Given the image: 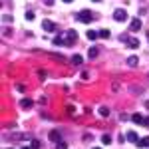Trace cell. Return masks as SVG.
<instances>
[{
    "instance_id": "obj_21",
    "label": "cell",
    "mask_w": 149,
    "mask_h": 149,
    "mask_svg": "<svg viewBox=\"0 0 149 149\" xmlns=\"http://www.w3.org/2000/svg\"><path fill=\"white\" fill-rule=\"evenodd\" d=\"M102 143L109 145V143H111V137H109V135H103V137H102Z\"/></svg>"
},
{
    "instance_id": "obj_9",
    "label": "cell",
    "mask_w": 149,
    "mask_h": 149,
    "mask_svg": "<svg viewBox=\"0 0 149 149\" xmlns=\"http://www.w3.org/2000/svg\"><path fill=\"white\" fill-rule=\"evenodd\" d=\"M137 147H149V137H143V139H139L137 143H135Z\"/></svg>"
},
{
    "instance_id": "obj_24",
    "label": "cell",
    "mask_w": 149,
    "mask_h": 149,
    "mask_svg": "<svg viewBox=\"0 0 149 149\" xmlns=\"http://www.w3.org/2000/svg\"><path fill=\"white\" fill-rule=\"evenodd\" d=\"M2 20H4V22H8V24H10V22H12V16H10V14H6V16H2Z\"/></svg>"
},
{
    "instance_id": "obj_10",
    "label": "cell",
    "mask_w": 149,
    "mask_h": 149,
    "mask_svg": "<svg viewBox=\"0 0 149 149\" xmlns=\"http://www.w3.org/2000/svg\"><path fill=\"white\" fill-rule=\"evenodd\" d=\"M131 119H133L135 123H143V121H145V119H143V115H141V113H133V115H131Z\"/></svg>"
},
{
    "instance_id": "obj_20",
    "label": "cell",
    "mask_w": 149,
    "mask_h": 149,
    "mask_svg": "<svg viewBox=\"0 0 149 149\" xmlns=\"http://www.w3.org/2000/svg\"><path fill=\"white\" fill-rule=\"evenodd\" d=\"M54 44H56V46L64 44V38H62V36H56V38H54Z\"/></svg>"
},
{
    "instance_id": "obj_26",
    "label": "cell",
    "mask_w": 149,
    "mask_h": 149,
    "mask_svg": "<svg viewBox=\"0 0 149 149\" xmlns=\"http://www.w3.org/2000/svg\"><path fill=\"white\" fill-rule=\"evenodd\" d=\"M143 123H145V125H149V117H145V121H143Z\"/></svg>"
},
{
    "instance_id": "obj_17",
    "label": "cell",
    "mask_w": 149,
    "mask_h": 149,
    "mask_svg": "<svg viewBox=\"0 0 149 149\" xmlns=\"http://www.w3.org/2000/svg\"><path fill=\"white\" fill-rule=\"evenodd\" d=\"M100 115H102V117H107V115H109V109H107L105 105H103V107H100Z\"/></svg>"
},
{
    "instance_id": "obj_3",
    "label": "cell",
    "mask_w": 149,
    "mask_h": 149,
    "mask_svg": "<svg viewBox=\"0 0 149 149\" xmlns=\"http://www.w3.org/2000/svg\"><path fill=\"white\" fill-rule=\"evenodd\" d=\"M113 18H115V22H125V18H127V12L123 10V8H117V10L113 12Z\"/></svg>"
},
{
    "instance_id": "obj_30",
    "label": "cell",
    "mask_w": 149,
    "mask_h": 149,
    "mask_svg": "<svg viewBox=\"0 0 149 149\" xmlns=\"http://www.w3.org/2000/svg\"><path fill=\"white\" fill-rule=\"evenodd\" d=\"M93 149H100V147H93Z\"/></svg>"
},
{
    "instance_id": "obj_11",
    "label": "cell",
    "mask_w": 149,
    "mask_h": 149,
    "mask_svg": "<svg viewBox=\"0 0 149 149\" xmlns=\"http://www.w3.org/2000/svg\"><path fill=\"white\" fill-rule=\"evenodd\" d=\"M137 56H131V58H127V64H129V66H131V68H135V66H137Z\"/></svg>"
},
{
    "instance_id": "obj_32",
    "label": "cell",
    "mask_w": 149,
    "mask_h": 149,
    "mask_svg": "<svg viewBox=\"0 0 149 149\" xmlns=\"http://www.w3.org/2000/svg\"><path fill=\"white\" fill-rule=\"evenodd\" d=\"M8 149H12V147H8Z\"/></svg>"
},
{
    "instance_id": "obj_15",
    "label": "cell",
    "mask_w": 149,
    "mask_h": 149,
    "mask_svg": "<svg viewBox=\"0 0 149 149\" xmlns=\"http://www.w3.org/2000/svg\"><path fill=\"white\" fill-rule=\"evenodd\" d=\"M100 36V32H95V30H88V40H95Z\"/></svg>"
},
{
    "instance_id": "obj_1",
    "label": "cell",
    "mask_w": 149,
    "mask_h": 149,
    "mask_svg": "<svg viewBox=\"0 0 149 149\" xmlns=\"http://www.w3.org/2000/svg\"><path fill=\"white\" fill-rule=\"evenodd\" d=\"M76 20H78V22H84V24H90V22L95 20V14L90 12V10H81L80 14H78V18H76Z\"/></svg>"
},
{
    "instance_id": "obj_6",
    "label": "cell",
    "mask_w": 149,
    "mask_h": 149,
    "mask_svg": "<svg viewBox=\"0 0 149 149\" xmlns=\"http://www.w3.org/2000/svg\"><path fill=\"white\" fill-rule=\"evenodd\" d=\"M42 28H44L46 32H54V30H56V24L52 22V20H44V22H42Z\"/></svg>"
},
{
    "instance_id": "obj_7",
    "label": "cell",
    "mask_w": 149,
    "mask_h": 149,
    "mask_svg": "<svg viewBox=\"0 0 149 149\" xmlns=\"http://www.w3.org/2000/svg\"><path fill=\"white\" fill-rule=\"evenodd\" d=\"M72 62H74L76 66H80V64H84V58H81L80 54H74V56H72Z\"/></svg>"
},
{
    "instance_id": "obj_12",
    "label": "cell",
    "mask_w": 149,
    "mask_h": 149,
    "mask_svg": "<svg viewBox=\"0 0 149 149\" xmlns=\"http://www.w3.org/2000/svg\"><path fill=\"white\" fill-rule=\"evenodd\" d=\"M127 44H129L131 48H139V40H137V38H129V40H127Z\"/></svg>"
},
{
    "instance_id": "obj_19",
    "label": "cell",
    "mask_w": 149,
    "mask_h": 149,
    "mask_svg": "<svg viewBox=\"0 0 149 149\" xmlns=\"http://www.w3.org/2000/svg\"><path fill=\"white\" fill-rule=\"evenodd\" d=\"M56 149H68V143H66V141L62 139V141H60V143L56 145Z\"/></svg>"
},
{
    "instance_id": "obj_28",
    "label": "cell",
    "mask_w": 149,
    "mask_h": 149,
    "mask_svg": "<svg viewBox=\"0 0 149 149\" xmlns=\"http://www.w3.org/2000/svg\"><path fill=\"white\" fill-rule=\"evenodd\" d=\"M22 149H32V147H22Z\"/></svg>"
},
{
    "instance_id": "obj_23",
    "label": "cell",
    "mask_w": 149,
    "mask_h": 149,
    "mask_svg": "<svg viewBox=\"0 0 149 149\" xmlns=\"http://www.w3.org/2000/svg\"><path fill=\"white\" fill-rule=\"evenodd\" d=\"M26 20H34V12H32V10L26 12Z\"/></svg>"
},
{
    "instance_id": "obj_31",
    "label": "cell",
    "mask_w": 149,
    "mask_h": 149,
    "mask_svg": "<svg viewBox=\"0 0 149 149\" xmlns=\"http://www.w3.org/2000/svg\"><path fill=\"white\" fill-rule=\"evenodd\" d=\"M147 38H149V32H147Z\"/></svg>"
},
{
    "instance_id": "obj_14",
    "label": "cell",
    "mask_w": 149,
    "mask_h": 149,
    "mask_svg": "<svg viewBox=\"0 0 149 149\" xmlns=\"http://www.w3.org/2000/svg\"><path fill=\"white\" fill-rule=\"evenodd\" d=\"M97 54H100V50H97V48H90V52H88V56L92 58V60H93V58H97Z\"/></svg>"
},
{
    "instance_id": "obj_13",
    "label": "cell",
    "mask_w": 149,
    "mask_h": 149,
    "mask_svg": "<svg viewBox=\"0 0 149 149\" xmlns=\"http://www.w3.org/2000/svg\"><path fill=\"white\" fill-rule=\"evenodd\" d=\"M127 139H129V141H133V143L139 141V137H137V133H135V131H129V133H127Z\"/></svg>"
},
{
    "instance_id": "obj_16",
    "label": "cell",
    "mask_w": 149,
    "mask_h": 149,
    "mask_svg": "<svg viewBox=\"0 0 149 149\" xmlns=\"http://www.w3.org/2000/svg\"><path fill=\"white\" fill-rule=\"evenodd\" d=\"M100 38H103V40L109 38V30H107V28H102V30H100Z\"/></svg>"
},
{
    "instance_id": "obj_25",
    "label": "cell",
    "mask_w": 149,
    "mask_h": 149,
    "mask_svg": "<svg viewBox=\"0 0 149 149\" xmlns=\"http://www.w3.org/2000/svg\"><path fill=\"white\" fill-rule=\"evenodd\" d=\"M44 2H46L48 6H52V4H54V0H44Z\"/></svg>"
},
{
    "instance_id": "obj_18",
    "label": "cell",
    "mask_w": 149,
    "mask_h": 149,
    "mask_svg": "<svg viewBox=\"0 0 149 149\" xmlns=\"http://www.w3.org/2000/svg\"><path fill=\"white\" fill-rule=\"evenodd\" d=\"M50 58H52V60H58V62H66V58H64V56H58V54H50Z\"/></svg>"
},
{
    "instance_id": "obj_2",
    "label": "cell",
    "mask_w": 149,
    "mask_h": 149,
    "mask_svg": "<svg viewBox=\"0 0 149 149\" xmlns=\"http://www.w3.org/2000/svg\"><path fill=\"white\" fill-rule=\"evenodd\" d=\"M76 40H78L76 30H68L66 36H64V46H74V44H76Z\"/></svg>"
},
{
    "instance_id": "obj_8",
    "label": "cell",
    "mask_w": 149,
    "mask_h": 149,
    "mask_svg": "<svg viewBox=\"0 0 149 149\" xmlns=\"http://www.w3.org/2000/svg\"><path fill=\"white\" fill-rule=\"evenodd\" d=\"M20 103H22V107H26V109H28V107H32V105H34V102H32V100H30V97H24V100H22V102H20Z\"/></svg>"
},
{
    "instance_id": "obj_5",
    "label": "cell",
    "mask_w": 149,
    "mask_h": 149,
    "mask_svg": "<svg viewBox=\"0 0 149 149\" xmlns=\"http://www.w3.org/2000/svg\"><path fill=\"white\" fill-rule=\"evenodd\" d=\"M48 137H50V141H54V143H60V141H62V135H60V131H58V129H52Z\"/></svg>"
},
{
    "instance_id": "obj_4",
    "label": "cell",
    "mask_w": 149,
    "mask_h": 149,
    "mask_svg": "<svg viewBox=\"0 0 149 149\" xmlns=\"http://www.w3.org/2000/svg\"><path fill=\"white\" fill-rule=\"evenodd\" d=\"M129 30H131V32H139V30H141V20H139V18H133L131 24H129Z\"/></svg>"
},
{
    "instance_id": "obj_29",
    "label": "cell",
    "mask_w": 149,
    "mask_h": 149,
    "mask_svg": "<svg viewBox=\"0 0 149 149\" xmlns=\"http://www.w3.org/2000/svg\"><path fill=\"white\" fill-rule=\"evenodd\" d=\"M93 2H100V0H93Z\"/></svg>"
},
{
    "instance_id": "obj_22",
    "label": "cell",
    "mask_w": 149,
    "mask_h": 149,
    "mask_svg": "<svg viewBox=\"0 0 149 149\" xmlns=\"http://www.w3.org/2000/svg\"><path fill=\"white\" fill-rule=\"evenodd\" d=\"M30 147H32V149H40V143H38L36 139H32V143H30Z\"/></svg>"
},
{
    "instance_id": "obj_27",
    "label": "cell",
    "mask_w": 149,
    "mask_h": 149,
    "mask_svg": "<svg viewBox=\"0 0 149 149\" xmlns=\"http://www.w3.org/2000/svg\"><path fill=\"white\" fill-rule=\"evenodd\" d=\"M64 2H66V4H70V2H74V0H64Z\"/></svg>"
}]
</instances>
